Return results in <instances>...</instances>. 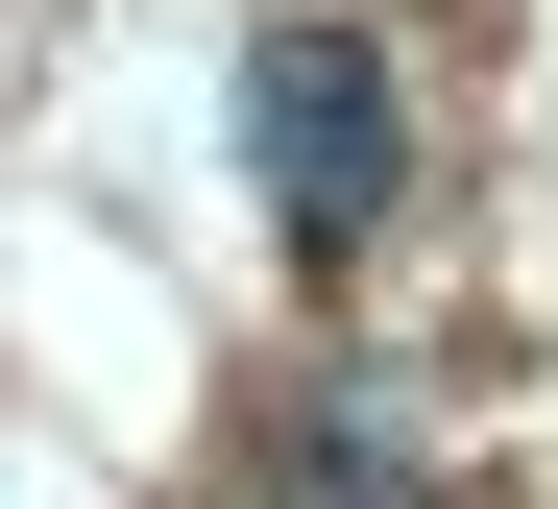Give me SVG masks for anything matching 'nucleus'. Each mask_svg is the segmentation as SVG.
<instances>
[{
    "mask_svg": "<svg viewBox=\"0 0 558 509\" xmlns=\"http://www.w3.org/2000/svg\"><path fill=\"white\" fill-rule=\"evenodd\" d=\"M243 170H267V219L292 243H364L389 219V170H413V97L364 25H243Z\"/></svg>",
    "mask_w": 558,
    "mask_h": 509,
    "instance_id": "1",
    "label": "nucleus"
}]
</instances>
